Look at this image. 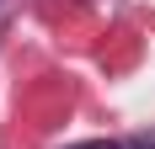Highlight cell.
I'll list each match as a JSON object with an SVG mask.
<instances>
[{"label":"cell","mask_w":155,"mask_h":149,"mask_svg":"<svg viewBox=\"0 0 155 149\" xmlns=\"http://www.w3.org/2000/svg\"><path fill=\"white\" fill-rule=\"evenodd\" d=\"M70 149H123V144H112V138H86V144H70Z\"/></svg>","instance_id":"6da1fadb"},{"label":"cell","mask_w":155,"mask_h":149,"mask_svg":"<svg viewBox=\"0 0 155 149\" xmlns=\"http://www.w3.org/2000/svg\"><path fill=\"white\" fill-rule=\"evenodd\" d=\"M123 149H155V138H128Z\"/></svg>","instance_id":"7a4b0ae2"}]
</instances>
